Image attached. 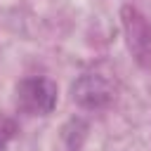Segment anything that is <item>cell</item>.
<instances>
[{
	"mask_svg": "<svg viewBox=\"0 0 151 151\" xmlns=\"http://www.w3.org/2000/svg\"><path fill=\"white\" fill-rule=\"evenodd\" d=\"M14 120L12 118H7V116H0V151H5L7 149V144H9V139L14 137Z\"/></svg>",
	"mask_w": 151,
	"mask_h": 151,
	"instance_id": "4",
	"label": "cell"
},
{
	"mask_svg": "<svg viewBox=\"0 0 151 151\" xmlns=\"http://www.w3.org/2000/svg\"><path fill=\"white\" fill-rule=\"evenodd\" d=\"M123 28L137 64L151 66V24L134 7H123Z\"/></svg>",
	"mask_w": 151,
	"mask_h": 151,
	"instance_id": "2",
	"label": "cell"
},
{
	"mask_svg": "<svg viewBox=\"0 0 151 151\" xmlns=\"http://www.w3.org/2000/svg\"><path fill=\"white\" fill-rule=\"evenodd\" d=\"M17 104L31 116H47L57 104V87L47 78H26L17 87Z\"/></svg>",
	"mask_w": 151,
	"mask_h": 151,
	"instance_id": "1",
	"label": "cell"
},
{
	"mask_svg": "<svg viewBox=\"0 0 151 151\" xmlns=\"http://www.w3.org/2000/svg\"><path fill=\"white\" fill-rule=\"evenodd\" d=\"M109 87L101 78H94V76H87L83 78L76 87H73V99H78L83 106H99L104 101H109Z\"/></svg>",
	"mask_w": 151,
	"mask_h": 151,
	"instance_id": "3",
	"label": "cell"
}]
</instances>
